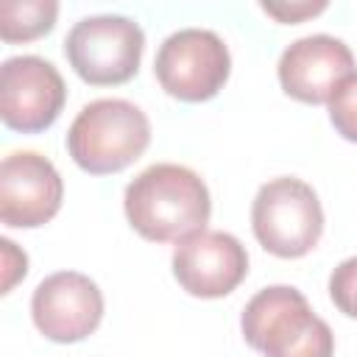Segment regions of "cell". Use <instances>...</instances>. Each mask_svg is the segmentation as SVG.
Wrapping results in <instances>:
<instances>
[{
	"label": "cell",
	"instance_id": "obj_1",
	"mask_svg": "<svg viewBox=\"0 0 357 357\" xmlns=\"http://www.w3.org/2000/svg\"><path fill=\"white\" fill-rule=\"evenodd\" d=\"M123 206L134 231L151 243H178L195 231H204L212 215L204 178L195 170L173 162L151 165L134 181H128Z\"/></svg>",
	"mask_w": 357,
	"mask_h": 357
},
{
	"label": "cell",
	"instance_id": "obj_2",
	"mask_svg": "<svg viewBox=\"0 0 357 357\" xmlns=\"http://www.w3.org/2000/svg\"><path fill=\"white\" fill-rule=\"evenodd\" d=\"M243 337L265 357H332L335 335L318 318L301 290L290 284L262 287L240 315Z\"/></svg>",
	"mask_w": 357,
	"mask_h": 357
},
{
	"label": "cell",
	"instance_id": "obj_3",
	"mask_svg": "<svg viewBox=\"0 0 357 357\" xmlns=\"http://www.w3.org/2000/svg\"><path fill=\"white\" fill-rule=\"evenodd\" d=\"M148 142L151 123L145 112L123 98L86 103L67 131V151L73 162L92 176L126 170L145 153Z\"/></svg>",
	"mask_w": 357,
	"mask_h": 357
},
{
	"label": "cell",
	"instance_id": "obj_4",
	"mask_svg": "<svg viewBox=\"0 0 357 357\" xmlns=\"http://www.w3.org/2000/svg\"><path fill=\"white\" fill-rule=\"evenodd\" d=\"M251 229L268 254L298 259L318 245L324 231V209L307 181L279 176L259 187L251 204Z\"/></svg>",
	"mask_w": 357,
	"mask_h": 357
},
{
	"label": "cell",
	"instance_id": "obj_5",
	"mask_svg": "<svg viewBox=\"0 0 357 357\" xmlns=\"http://www.w3.org/2000/svg\"><path fill=\"white\" fill-rule=\"evenodd\" d=\"M145 47L142 28L120 14H98L78 20L67 39L64 56L75 75L92 86L126 84L137 75Z\"/></svg>",
	"mask_w": 357,
	"mask_h": 357
},
{
	"label": "cell",
	"instance_id": "obj_6",
	"mask_svg": "<svg viewBox=\"0 0 357 357\" xmlns=\"http://www.w3.org/2000/svg\"><path fill=\"white\" fill-rule=\"evenodd\" d=\"M153 73L170 98L201 103L223 89L231 73V56L215 31L181 28L159 45Z\"/></svg>",
	"mask_w": 357,
	"mask_h": 357
},
{
	"label": "cell",
	"instance_id": "obj_7",
	"mask_svg": "<svg viewBox=\"0 0 357 357\" xmlns=\"http://www.w3.org/2000/svg\"><path fill=\"white\" fill-rule=\"evenodd\" d=\"M67 100L61 73L39 56H11L0 67V117L11 131L50 128Z\"/></svg>",
	"mask_w": 357,
	"mask_h": 357
},
{
	"label": "cell",
	"instance_id": "obj_8",
	"mask_svg": "<svg viewBox=\"0 0 357 357\" xmlns=\"http://www.w3.org/2000/svg\"><path fill=\"white\" fill-rule=\"evenodd\" d=\"M31 315L47 340L78 343L100 326L103 293L89 276L78 271H59L36 284Z\"/></svg>",
	"mask_w": 357,
	"mask_h": 357
},
{
	"label": "cell",
	"instance_id": "obj_9",
	"mask_svg": "<svg viewBox=\"0 0 357 357\" xmlns=\"http://www.w3.org/2000/svg\"><path fill=\"white\" fill-rule=\"evenodd\" d=\"M64 184L53 162L36 151H14L0 165V220L11 229L45 226L61 209Z\"/></svg>",
	"mask_w": 357,
	"mask_h": 357
},
{
	"label": "cell",
	"instance_id": "obj_10",
	"mask_svg": "<svg viewBox=\"0 0 357 357\" xmlns=\"http://www.w3.org/2000/svg\"><path fill=\"white\" fill-rule=\"evenodd\" d=\"M248 273L245 245L229 231H195L173 248V276L195 298H223Z\"/></svg>",
	"mask_w": 357,
	"mask_h": 357
},
{
	"label": "cell",
	"instance_id": "obj_11",
	"mask_svg": "<svg viewBox=\"0 0 357 357\" xmlns=\"http://www.w3.org/2000/svg\"><path fill=\"white\" fill-rule=\"evenodd\" d=\"M354 73V56L346 42L329 33H312L284 47L276 75L282 89L301 103H329L337 86Z\"/></svg>",
	"mask_w": 357,
	"mask_h": 357
},
{
	"label": "cell",
	"instance_id": "obj_12",
	"mask_svg": "<svg viewBox=\"0 0 357 357\" xmlns=\"http://www.w3.org/2000/svg\"><path fill=\"white\" fill-rule=\"evenodd\" d=\"M59 3L53 0H6L0 3L3 42H31L53 31Z\"/></svg>",
	"mask_w": 357,
	"mask_h": 357
},
{
	"label": "cell",
	"instance_id": "obj_13",
	"mask_svg": "<svg viewBox=\"0 0 357 357\" xmlns=\"http://www.w3.org/2000/svg\"><path fill=\"white\" fill-rule=\"evenodd\" d=\"M329 120L335 126V131L349 139L357 142V73H351L337 92L329 100Z\"/></svg>",
	"mask_w": 357,
	"mask_h": 357
},
{
	"label": "cell",
	"instance_id": "obj_14",
	"mask_svg": "<svg viewBox=\"0 0 357 357\" xmlns=\"http://www.w3.org/2000/svg\"><path fill=\"white\" fill-rule=\"evenodd\" d=\"M329 296L335 301V307L349 315L357 318V257L343 259L332 276H329Z\"/></svg>",
	"mask_w": 357,
	"mask_h": 357
},
{
	"label": "cell",
	"instance_id": "obj_15",
	"mask_svg": "<svg viewBox=\"0 0 357 357\" xmlns=\"http://www.w3.org/2000/svg\"><path fill=\"white\" fill-rule=\"evenodd\" d=\"M0 245H3V293H8L17 284V279L28 273V257L8 237H3Z\"/></svg>",
	"mask_w": 357,
	"mask_h": 357
},
{
	"label": "cell",
	"instance_id": "obj_16",
	"mask_svg": "<svg viewBox=\"0 0 357 357\" xmlns=\"http://www.w3.org/2000/svg\"><path fill=\"white\" fill-rule=\"evenodd\" d=\"M326 8V3H290V6H268L262 3V11L276 17L279 22H298L304 17H315Z\"/></svg>",
	"mask_w": 357,
	"mask_h": 357
}]
</instances>
